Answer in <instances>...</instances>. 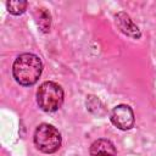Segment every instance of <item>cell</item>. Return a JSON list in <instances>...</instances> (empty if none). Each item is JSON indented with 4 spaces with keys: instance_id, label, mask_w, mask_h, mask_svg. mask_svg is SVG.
<instances>
[{
    "instance_id": "cell-1",
    "label": "cell",
    "mask_w": 156,
    "mask_h": 156,
    "mask_svg": "<svg viewBox=\"0 0 156 156\" xmlns=\"http://www.w3.org/2000/svg\"><path fill=\"white\" fill-rule=\"evenodd\" d=\"M43 71L41 60L30 52L21 54L16 57L12 66V74L16 82L21 85L29 87L38 82Z\"/></svg>"
},
{
    "instance_id": "cell-2",
    "label": "cell",
    "mask_w": 156,
    "mask_h": 156,
    "mask_svg": "<svg viewBox=\"0 0 156 156\" xmlns=\"http://www.w3.org/2000/svg\"><path fill=\"white\" fill-rule=\"evenodd\" d=\"M37 102L45 112L57 111L63 104V90L55 82H44L37 91Z\"/></svg>"
},
{
    "instance_id": "cell-3",
    "label": "cell",
    "mask_w": 156,
    "mask_h": 156,
    "mask_svg": "<svg viewBox=\"0 0 156 156\" xmlns=\"http://www.w3.org/2000/svg\"><path fill=\"white\" fill-rule=\"evenodd\" d=\"M33 140L37 149H39L44 154L56 152L60 149L62 143L60 132L54 126L48 123H41L37 127Z\"/></svg>"
},
{
    "instance_id": "cell-4",
    "label": "cell",
    "mask_w": 156,
    "mask_h": 156,
    "mask_svg": "<svg viewBox=\"0 0 156 156\" xmlns=\"http://www.w3.org/2000/svg\"><path fill=\"white\" fill-rule=\"evenodd\" d=\"M110 119L115 127L121 130H129L134 126V112L130 106L121 104L112 108Z\"/></svg>"
},
{
    "instance_id": "cell-5",
    "label": "cell",
    "mask_w": 156,
    "mask_h": 156,
    "mask_svg": "<svg viewBox=\"0 0 156 156\" xmlns=\"http://www.w3.org/2000/svg\"><path fill=\"white\" fill-rule=\"evenodd\" d=\"M115 18H116L117 27L119 28V30L123 34H126V35H128V37H130L133 39H139L141 37L140 29L138 28V26L132 21V18L126 12H123V11L118 12L115 16Z\"/></svg>"
},
{
    "instance_id": "cell-6",
    "label": "cell",
    "mask_w": 156,
    "mask_h": 156,
    "mask_svg": "<svg viewBox=\"0 0 156 156\" xmlns=\"http://www.w3.org/2000/svg\"><path fill=\"white\" fill-rule=\"evenodd\" d=\"M90 156H116V147L108 139L95 140L89 149Z\"/></svg>"
},
{
    "instance_id": "cell-7",
    "label": "cell",
    "mask_w": 156,
    "mask_h": 156,
    "mask_svg": "<svg viewBox=\"0 0 156 156\" xmlns=\"http://www.w3.org/2000/svg\"><path fill=\"white\" fill-rule=\"evenodd\" d=\"M34 18H35V22H37L39 29L43 33H48L50 30V27H51V15H50V12L46 9H44V7L37 9L35 12H34Z\"/></svg>"
},
{
    "instance_id": "cell-8",
    "label": "cell",
    "mask_w": 156,
    "mask_h": 156,
    "mask_svg": "<svg viewBox=\"0 0 156 156\" xmlns=\"http://www.w3.org/2000/svg\"><path fill=\"white\" fill-rule=\"evenodd\" d=\"M87 108L94 113V115H98V116H102L105 113V106L104 104L94 95H89L88 99H87Z\"/></svg>"
},
{
    "instance_id": "cell-9",
    "label": "cell",
    "mask_w": 156,
    "mask_h": 156,
    "mask_svg": "<svg viewBox=\"0 0 156 156\" xmlns=\"http://www.w3.org/2000/svg\"><path fill=\"white\" fill-rule=\"evenodd\" d=\"M28 6V2L27 1H20V0H13V1H7L6 2V7H7V11L12 15H22Z\"/></svg>"
}]
</instances>
